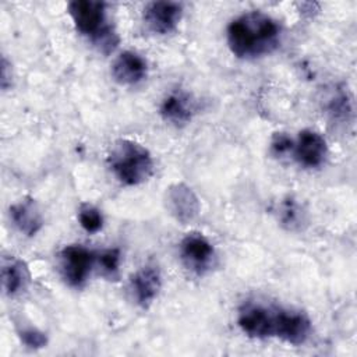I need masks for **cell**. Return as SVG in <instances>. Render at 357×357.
Segmentation results:
<instances>
[{
  "label": "cell",
  "mask_w": 357,
  "mask_h": 357,
  "mask_svg": "<svg viewBox=\"0 0 357 357\" xmlns=\"http://www.w3.org/2000/svg\"><path fill=\"white\" fill-rule=\"evenodd\" d=\"M110 170L124 185H138L153 173V159L149 151L131 139H117L107 156Z\"/></svg>",
  "instance_id": "cell-3"
},
{
  "label": "cell",
  "mask_w": 357,
  "mask_h": 357,
  "mask_svg": "<svg viewBox=\"0 0 357 357\" xmlns=\"http://www.w3.org/2000/svg\"><path fill=\"white\" fill-rule=\"evenodd\" d=\"M162 287V275L156 265H144L132 273L130 279V289L137 304L148 308L158 297Z\"/></svg>",
  "instance_id": "cell-12"
},
{
  "label": "cell",
  "mask_w": 357,
  "mask_h": 357,
  "mask_svg": "<svg viewBox=\"0 0 357 357\" xmlns=\"http://www.w3.org/2000/svg\"><path fill=\"white\" fill-rule=\"evenodd\" d=\"M180 255L188 269L202 275L213 262L215 248L204 234L188 233L180 243Z\"/></svg>",
  "instance_id": "cell-8"
},
{
  "label": "cell",
  "mask_w": 357,
  "mask_h": 357,
  "mask_svg": "<svg viewBox=\"0 0 357 357\" xmlns=\"http://www.w3.org/2000/svg\"><path fill=\"white\" fill-rule=\"evenodd\" d=\"M96 261L102 275L109 279H116L120 271L121 254L119 248H106L96 255Z\"/></svg>",
  "instance_id": "cell-19"
},
{
  "label": "cell",
  "mask_w": 357,
  "mask_h": 357,
  "mask_svg": "<svg viewBox=\"0 0 357 357\" xmlns=\"http://www.w3.org/2000/svg\"><path fill=\"white\" fill-rule=\"evenodd\" d=\"M148 64L135 52H121L112 64V75L121 85H137L146 78Z\"/></svg>",
  "instance_id": "cell-13"
},
{
  "label": "cell",
  "mask_w": 357,
  "mask_h": 357,
  "mask_svg": "<svg viewBox=\"0 0 357 357\" xmlns=\"http://www.w3.org/2000/svg\"><path fill=\"white\" fill-rule=\"evenodd\" d=\"M11 79H13L11 66L7 61V59L3 56V59H1V78H0V84H1L3 91H6L11 85Z\"/></svg>",
  "instance_id": "cell-22"
},
{
  "label": "cell",
  "mask_w": 357,
  "mask_h": 357,
  "mask_svg": "<svg viewBox=\"0 0 357 357\" xmlns=\"http://www.w3.org/2000/svg\"><path fill=\"white\" fill-rule=\"evenodd\" d=\"M276 216L280 226L290 231L301 230L307 223V212L304 206L293 197H286L278 204Z\"/></svg>",
  "instance_id": "cell-16"
},
{
  "label": "cell",
  "mask_w": 357,
  "mask_h": 357,
  "mask_svg": "<svg viewBox=\"0 0 357 357\" xmlns=\"http://www.w3.org/2000/svg\"><path fill=\"white\" fill-rule=\"evenodd\" d=\"M326 112L332 120L347 121L351 114V102L347 92L343 89L335 91L326 102Z\"/></svg>",
  "instance_id": "cell-17"
},
{
  "label": "cell",
  "mask_w": 357,
  "mask_h": 357,
  "mask_svg": "<svg viewBox=\"0 0 357 357\" xmlns=\"http://www.w3.org/2000/svg\"><path fill=\"white\" fill-rule=\"evenodd\" d=\"M68 14L79 33L86 36L102 53L109 54L119 45V35L106 22V4L92 0H75L68 4Z\"/></svg>",
  "instance_id": "cell-2"
},
{
  "label": "cell",
  "mask_w": 357,
  "mask_h": 357,
  "mask_svg": "<svg viewBox=\"0 0 357 357\" xmlns=\"http://www.w3.org/2000/svg\"><path fill=\"white\" fill-rule=\"evenodd\" d=\"M167 212L181 225H188L199 213V199L185 183H174L165 192Z\"/></svg>",
  "instance_id": "cell-7"
},
{
  "label": "cell",
  "mask_w": 357,
  "mask_h": 357,
  "mask_svg": "<svg viewBox=\"0 0 357 357\" xmlns=\"http://www.w3.org/2000/svg\"><path fill=\"white\" fill-rule=\"evenodd\" d=\"M77 218H78L79 226L89 234L98 233L103 227L105 220H103L102 212L89 202H84L79 205Z\"/></svg>",
  "instance_id": "cell-18"
},
{
  "label": "cell",
  "mask_w": 357,
  "mask_h": 357,
  "mask_svg": "<svg viewBox=\"0 0 357 357\" xmlns=\"http://www.w3.org/2000/svg\"><path fill=\"white\" fill-rule=\"evenodd\" d=\"M96 255L81 244L66 245L60 251V269L63 279L71 287H81L93 266Z\"/></svg>",
  "instance_id": "cell-4"
},
{
  "label": "cell",
  "mask_w": 357,
  "mask_h": 357,
  "mask_svg": "<svg viewBox=\"0 0 357 357\" xmlns=\"http://www.w3.org/2000/svg\"><path fill=\"white\" fill-rule=\"evenodd\" d=\"M293 158L304 167H319L328 156V144L325 138L310 128L301 130L293 142Z\"/></svg>",
  "instance_id": "cell-9"
},
{
  "label": "cell",
  "mask_w": 357,
  "mask_h": 357,
  "mask_svg": "<svg viewBox=\"0 0 357 357\" xmlns=\"http://www.w3.org/2000/svg\"><path fill=\"white\" fill-rule=\"evenodd\" d=\"M226 36L229 49L237 59L252 60L272 53L279 46L280 26L262 11H248L230 21Z\"/></svg>",
  "instance_id": "cell-1"
},
{
  "label": "cell",
  "mask_w": 357,
  "mask_h": 357,
  "mask_svg": "<svg viewBox=\"0 0 357 357\" xmlns=\"http://www.w3.org/2000/svg\"><path fill=\"white\" fill-rule=\"evenodd\" d=\"M293 142L286 132H275L271 139V149L276 156H283L291 152Z\"/></svg>",
  "instance_id": "cell-21"
},
{
  "label": "cell",
  "mask_w": 357,
  "mask_h": 357,
  "mask_svg": "<svg viewBox=\"0 0 357 357\" xmlns=\"http://www.w3.org/2000/svg\"><path fill=\"white\" fill-rule=\"evenodd\" d=\"M197 110V99L183 89H174L169 92L160 103L162 119L176 127H183L190 123Z\"/></svg>",
  "instance_id": "cell-11"
},
{
  "label": "cell",
  "mask_w": 357,
  "mask_h": 357,
  "mask_svg": "<svg viewBox=\"0 0 357 357\" xmlns=\"http://www.w3.org/2000/svg\"><path fill=\"white\" fill-rule=\"evenodd\" d=\"M275 310L262 304L245 303L238 310L237 324L244 335L254 339L273 337Z\"/></svg>",
  "instance_id": "cell-6"
},
{
  "label": "cell",
  "mask_w": 357,
  "mask_h": 357,
  "mask_svg": "<svg viewBox=\"0 0 357 357\" xmlns=\"http://www.w3.org/2000/svg\"><path fill=\"white\" fill-rule=\"evenodd\" d=\"M10 216L14 226L25 236H35L43 226L39 206L32 198H24L10 206Z\"/></svg>",
  "instance_id": "cell-14"
},
{
  "label": "cell",
  "mask_w": 357,
  "mask_h": 357,
  "mask_svg": "<svg viewBox=\"0 0 357 357\" xmlns=\"http://www.w3.org/2000/svg\"><path fill=\"white\" fill-rule=\"evenodd\" d=\"M18 336L21 339V342L31 349H42L47 344V335L42 331H39L38 328H22L18 332Z\"/></svg>",
  "instance_id": "cell-20"
},
{
  "label": "cell",
  "mask_w": 357,
  "mask_h": 357,
  "mask_svg": "<svg viewBox=\"0 0 357 357\" xmlns=\"http://www.w3.org/2000/svg\"><path fill=\"white\" fill-rule=\"evenodd\" d=\"M31 275L24 261L14 257L1 259V286L7 296L21 293L29 283Z\"/></svg>",
  "instance_id": "cell-15"
},
{
  "label": "cell",
  "mask_w": 357,
  "mask_h": 357,
  "mask_svg": "<svg viewBox=\"0 0 357 357\" xmlns=\"http://www.w3.org/2000/svg\"><path fill=\"white\" fill-rule=\"evenodd\" d=\"M183 15V6L176 1H152L144 8V22L158 35L173 32Z\"/></svg>",
  "instance_id": "cell-10"
},
{
  "label": "cell",
  "mask_w": 357,
  "mask_h": 357,
  "mask_svg": "<svg viewBox=\"0 0 357 357\" xmlns=\"http://www.w3.org/2000/svg\"><path fill=\"white\" fill-rule=\"evenodd\" d=\"M310 335L311 321L304 312L286 308L275 310L273 337H279L291 346H300L307 342Z\"/></svg>",
  "instance_id": "cell-5"
}]
</instances>
